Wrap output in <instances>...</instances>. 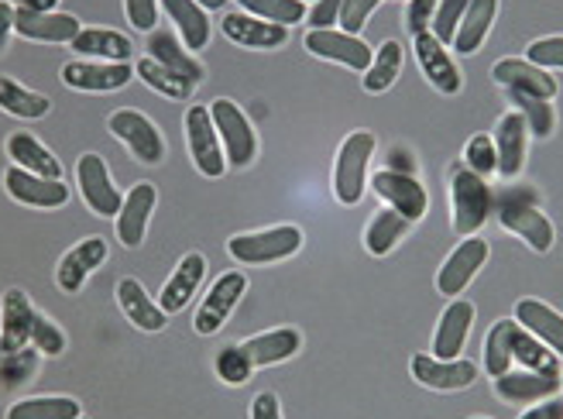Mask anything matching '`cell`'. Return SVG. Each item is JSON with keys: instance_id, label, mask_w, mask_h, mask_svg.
<instances>
[{"instance_id": "1", "label": "cell", "mask_w": 563, "mask_h": 419, "mask_svg": "<svg viewBox=\"0 0 563 419\" xmlns=\"http://www.w3.org/2000/svg\"><path fill=\"white\" fill-rule=\"evenodd\" d=\"M0 348L24 351L35 348L42 357H63L66 333L55 327L45 313L35 310L24 289H8L0 299Z\"/></svg>"}, {"instance_id": "2", "label": "cell", "mask_w": 563, "mask_h": 419, "mask_svg": "<svg viewBox=\"0 0 563 419\" xmlns=\"http://www.w3.org/2000/svg\"><path fill=\"white\" fill-rule=\"evenodd\" d=\"M501 220L505 231H512L516 238H522L537 255H547L556 241V228L550 223V217L540 210V197L529 186H505L495 192V207H492Z\"/></svg>"}, {"instance_id": "3", "label": "cell", "mask_w": 563, "mask_h": 419, "mask_svg": "<svg viewBox=\"0 0 563 419\" xmlns=\"http://www.w3.org/2000/svg\"><path fill=\"white\" fill-rule=\"evenodd\" d=\"M450 207H454V231L461 238H474L492 217L495 192L482 176L471 173L464 162H457L450 165Z\"/></svg>"}, {"instance_id": "4", "label": "cell", "mask_w": 563, "mask_h": 419, "mask_svg": "<svg viewBox=\"0 0 563 419\" xmlns=\"http://www.w3.org/2000/svg\"><path fill=\"white\" fill-rule=\"evenodd\" d=\"M378 142L372 131H354L344 137V145L336 148V162H333V197L344 207L361 203L364 186H368V165L375 155Z\"/></svg>"}, {"instance_id": "5", "label": "cell", "mask_w": 563, "mask_h": 419, "mask_svg": "<svg viewBox=\"0 0 563 419\" xmlns=\"http://www.w3.org/2000/svg\"><path fill=\"white\" fill-rule=\"evenodd\" d=\"M302 247V231L296 223H278V228L268 231H255V234H238L228 241L231 258L241 265H275L286 262L292 255H299Z\"/></svg>"}, {"instance_id": "6", "label": "cell", "mask_w": 563, "mask_h": 419, "mask_svg": "<svg viewBox=\"0 0 563 419\" xmlns=\"http://www.w3.org/2000/svg\"><path fill=\"white\" fill-rule=\"evenodd\" d=\"M210 118L217 124L228 165H231V169H247V165L255 162V155H258V134H255V128H251V121L244 118V110L234 100L220 97V100L210 103Z\"/></svg>"}, {"instance_id": "7", "label": "cell", "mask_w": 563, "mask_h": 419, "mask_svg": "<svg viewBox=\"0 0 563 419\" xmlns=\"http://www.w3.org/2000/svg\"><path fill=\"white\" fill-rule=\"evenodd\" d=\"M186 145H189V158H192L200 176L220 179L223 173H228V155H223L217 124L210 118V107L196 103L186 110Z\"/></svg>"}, {"instance_id": "8", "label": "cell", "mask_w": 563, "mask_h": 419, "mask_svg": "<svg viewBox=\"0 0 563 419\" xmlns=\"http://www.w3.org/2000/svg\"><path fill=\"white\" fill-rule=\"evenodd\" d=\"M107 131L114 134L118 142H124L137 162L162 165V158H165V137L155 128V121L141 114V110H131V107L114 110V114L107 118Z\"/></svg>"}, {"instance_id": "9", "label": "cell", "mask_w": 563, "mask_h": 419, "mask_svg": "<svg viewBox=\"0 0 563 419\" xmlns=\"http://www.w3.org/2000/svg\"><path fill=\"white\" fill-rule=\"evenodd\" d=\"M76 183H79L82 203H87L97 217L118 220V213L124 207V197H121V189L114 186V179H110V169H107V162L100 155H93V152L79 155V162H76Z\"/></svg>"}, {"instance_id": "10", "label": "cell", "mask_w": 563, "mask_h": 419, "mask_svg": "<svg viewBox=\"0 0 563 419\" xmlns=\"http://www.w3.org/2000/svg\"><path fill=\"white\" fill-rule=\"evenodd\" d=\"M244 293H247V275L244 272H223L213 283V289L203 296L200 310H196L192 330L200 333V338H213V333H220L223 323H228L231 313L238 310Z\"/></svg>"}, {"instance_id": "11", "label": "cell", "mask_w": 563, "mask_h": 419, "mask_svg": "<svg viewBox=\"0 0 563 419\" xmlns=\"http://www.w3.org/2000/svg\"><path fill=\"white\" fill-rule=\"evenodd\" d=\"M488 255H492L488 241H482V238H464L446 255V262L440 265V272H437V293L446 296V299H457L474 283V275L488 265Z\"/></svg>"}, {"instance_id": "12", "label": "cell", "mask_w": 563, "mask_h": 419, "mask_svg": "<svg viewBox=\"0 0 563 419\" xmlns=\"http://www.w3.org/2000/svg\"><path fill=\"white\" fill-rule=\"evenodd\" d=\"M368 183H372V189H375V197H378L382 203H388V210L402 213V217L412 220V223H419L422 217H427L430 197H427V186H422L416 176L396 173V169H382V173H375Z\"/></svg>"}, {"instance_id": "13", "label": "cell", "mask_w": 563, "mask_h": 419, "mask_svg": "<svg viewBox=\"0 0 563 419\" xmlns=\"http://www.w3.org/2000/svg\"><path fill=\"white\" fill-rule=\"evenodd\" d=\"M306 52L317 55V59L341 63L347 69H357V73H368V66L375 59L372 45H364L357 35L336 32V27H313V32L306 35Z\"/></svg>"}, {"instance_id": "14", "label": "cell", "mask_w": 563, "mask_h": 419, "mask_svg": "<svg viewBox=\"0 0 563 419\" xmlns=\"http://www.w3.org/2000/svg\"><path fill=\"white\" fill-rule=\"evenodd\" d=\"M412 48H416V63H419V73L430 79V87L443 97H457L464 90V76L457 69V63L450 59L446 45L433 35V32H422L412 38Z\"/></svg>"}, {"instance_id": "15", "label": "cell", "mask_w": 563, "mask_h": 419, "mask_svg": "<svg viewBox=\"0 0 563 419\" xmlns=\"http://www.w3.org/2000/svg\"><path fill=\"white\" fill-rule=\"evenodd\" d=\"M134 79L131 63H93V59H73L63 66V82L79 93H114L124 90Z\"/></svg>"}, {"instance_id": "16", "label": "cell", "mask_w": 563, "mask_h": 419, "mask_svg": "<svg viewBox=\"0 0 563 419\" xmlns=\"http://www.w3.org/2000/svg\"><path fill=\"white\" fill-rule=\"evenodd\" d=\"M409 375L419 382L433 388V393H464V388H471L477 382V365L474 361H440L433 354H416L409 361Z\"/></svg>"}, {"instance_id": "17", "label": "cell", "mask_w": 563, "mask_h": 419, "mask_svg": "<svg viewBox=\"0 0 563 419\" xmlns=\"http://www.w3.org/2000/svg\"><path fill=\"white\" fill-rule=\"evenodd\" d=\"M4 189L11 192V200H18L21 207H35V210H55L69 203V186L63 179H42L35 173L18 169V165L8 169Z\"/></svg>"}, {"instance_id": "18", "label": "cell", "mask_w": 563, "mask_h": 419, "mask_svg": "<svg viewBox=\"0 0 563 419\" xmlns=\"http://www.w3.org/2000/svg\"><path fill=\"white\" fill-rule=\"evenodd\" d=\"M107 241L103 238H82L79 244H73L66 255H63V262H59V268H55V283H59V289L63 293H69V296H76V293H82V286H87V278L107 262Z\"/></svg>"}, {"instance_id": "19", "label": "cell", "mask_w": 563, "mask_h": 419, "mask_svg": "<svg viewBox=\"0 0 563 419\" xmlns=\"http://www.w3.org/2000/svg\"><path fill=\"white\" fill-rule=\"evenodd\" d=\"M203 278H207V258L200 255V251H189V255H183V262L173 268V275L165 278V286L158 293V306L168 317L183 313L192 302V296L200 293Z\"/></svg>"}, {"instance_id": "20", "label": "cell", "mask_w": 563, "mask_h": 419, "mask_svg": "<svg viewBox=\"0 0 563 419\" xmlns=\"http://www.w3.org/2000/svg\"><path fill=\"white\" fill-rule=\"evenodd\" d=\"M14 32L27 42H45V45H73V38L82 32L76 14H59V11H24L18 8L14 14Z\"/></svg>"}, {"instance_id": "21", "label": "cell", "mask_w": 563, "mask_h": 419, "mask_svg": "<svg viewBox=\"0 0 563 419\" xmlns=\"http://www.w3.org/2000/svg\"><path fill=\"white\" fill-rule=\"evenodd\" d=\"M560 382L553 375H540V372H526V368H512L498 378H492V388L501 403L509 406H526V403H543L553 399L560 393Z\"/></svg>"}, {"instance_id": "22", "label": "cell", "mask_w": 563, "mask_h": 419, "mask_svg": "<svg viewBox=\"0 0 563 419\" xmlns=\"http://www.w3.org/2000/svg\"><path fill=\"white\" fill-rule=\"evenodd\" d=\"M155 203H158V192L152 183L131 186V192L124 197V207L118 213V241L124 247H141L148 223H152V213H155Z\"/></svg>"}, {"instance_id": "23", "label": "cell", "mask_w": 563, "mask_h": 419, "mask_svg": "<svg viewBox=\"0 0 563 419\" xmlns=\"http://www.w3.org/2000/svg\"><path fill=\"white\" fill-rule=\"evenodd\" d=\"M474 327V302L467 299H454L443 310L437 330H433V357L440 361H457L464 344H467V333Z\"/></svg>"}, {"instance_id": "24", "label": "cell", "mask_w": 563, "mask_h": 419, "mask_svg": "<svg viewBox=\"0 0 563 419\" xmlns=\"http://www.w3.org/2000/svg\"><path fill=\"white\" fill-rule=\"evenodd\" d=\"M220 27H223V35H228L241 48H262V52H268V48H282V45L289 42V27L286 24H272V21H262V18H251L244 11L228 14V18L220 21Z\"/></svg>"}, {"instance_id": "25", "label": "cell", "mask_w": 563, "mask_h": 419, "mask_svg": "<svg viewBox=\"0 0 563 419\" xmlns=\"http://www.w3.org/2000/svg\"><path fill=\"white\" fill-rule=\"evenodd\" d=\"M145 55H148V59H155L158 66L173 69L176 76H183L186 82H192V87H200L203 76H207V69L200 66V59H192L189 48L173 32H165V27H155V32H148Z\"/></svg>"}, {"instance_id": "26", "label": "cell", "mask_w": 563, "mask_h": 419, "mask_svg": "<svg viewBox=\"0 0 563 419\" xmlns=\"http://www.w3.org/2000/svg\"><path fill=\"white\" fill-rule=\"evenodd\" d=\"M495 152H498V173L505 179H516L522 173L526 152H529V124L519 110L501 114L498 131H495Z\"/></svg>"}, {"instance_id": "27", "label": "cell", "mask_w": 563, "mask_h": 419, "mask_svg": "<svg viewBox=\"0 0 563 419\" xmlns=\"http://www.w3.org/2000/svg\"><path fill=\"white\" fill-rule=\"evenodd\" d=\"M492 79L505 90H519V93L540 97V100L556 97V79L547 69L532 66L529 59H501V63H495Z\"/></svg>"}, {"instance_id": "28", "label": "cell", "mask_w": 563, "mask_h": 419, "mask_svg": "<svg viewBox=\"0 0 563 419\" xmlns=\"http://www.w3.org/2000/svg\"><path fill=\"white\" fill-rule=\"evenodd\" d=\"M241 348L247 351L251 365L268 368V365H282V361H289V357L299 354L302 333L296 327H275V330H265V333H255V338H247Z\"/></svg>"}, {"instance_id": "29", "label": "cell", "mask_w": 563, "mask_h": 419, "mask_svg": "<svg viewBox=\"0 0 563 419\" xmlns=\"http://www.w3.org/2000/svg\"><path fill=\"white\" fill-rule=\"evenodd\" d=\"M516 323L529 330L532 338L543 341L563 361V317L547 306L543 299H519L516 302Z\"/></svg>"}, {"instance_id": "30", "label": "cell", "mask_w": 563, "mask_h": 419, "mask_svg": "<svg viewBox=\"0 0 563 419\" xmlns=\"http://www.w3.org/2000/svg\"><path fill=\"white\" fill-rule=\"evenodd\" d=\"M118 302H121L124 317H128L137 330H145V333H158V330H165V323H168V313H165L162 306L145 293V286H141L137 278H131V275L118 283Z\"/></svg>"}, {"instance_id": "31", "label": "cell", "mask_w": 563, "mask_h": 419, "mask_svg": "<svg viewBox=\"0 0 563 419\" xmlns=\"http://www.w3.org/2000/svg\"><path fill=\"white\" fill-rule=\"evenodd\" d=\"M69 48L93 63H128L134 52L131 38L114 32V27H82Z\"/></svg>"}, {"instance_id": "32", "label": "cell", "mask_w": 563, "mask_h": 419, "mask_svg": "<svg viewBox=\"0 0 563 419\" xmlns=\"http://www.w3.org/2000/svg\"><path fill=\"white\" fill-rule=\"evenodd\" d=\"M8 155L24 173H35L42 179H63V162L55 158L32 131H14L8 137Z\"/></svg>"}, {"instance_id": "33", "label": "cell", "mask_w": 563, "mask_h": 419, "mask_svg": "<svg viewBox=\"0 0 563 419\" xmlns=\"http://www.w3.org/2000/svg\"><path fill=\"white\" fill-rule=\"evenodd\" d=\"M162 8L168 18H173L179 42L189 52H200L210 45V18L200 4H196V0H162Z\"/></svg>"}, {"instance_id": "34", "label": "cell", "mask_w": 563, "mask_h": 419, "mask_svg": "<svg viewBox=\"0 0 563 419\" xmlns=\"http://www.w3.org/2000/svg\"><path fill=\"white\" fill-rule=\"evenodd\" d=\"M495 14H498V0H471L467 11H464V21L457 27L454 52L474 55L477 48H482L488 32H492V24H495Z\"/></svg>"}, {"instance_id": "35", "label": "cell", "mask_w": 563, "mask_h": 419, "mask_svg": "<svg viewBox=\"0 0 563 419\" xmlns=\"http://www.w3.org/2000/svg\"><path fill=\"white\" fill-rule=\"evenodd\" d=\"M0 110L11 114V118H18V121H42L52 110V103H48V97L21 87L18 79L0 76Z\"/></svg>"}, {"instance_id": "36", "label": "cell", "mask_w": 563, "mask_h": 419, "mask_svg": "<svg viewBox=\"0 0 563 419\" xmlns=\"http://www.w3.org/2000/svg\"><path fill=\"white\" fill-rule=\"evenodd\" d=\"M512 365H519L526 372H540V375L560 378V357L543 341L532 338L529 330H522L519 323L512 330Z\"/></svg>"}, {"instance_id": "37", "label": "cell", "mask_w": 563, "mask_h": 419, "mask_svg": "<svg viewBox=\"0 0 563 419\" xmlns=\"http://www.w3.org/2000/svg\"><path fill=\"white\" fill-rule=\"evenodd\" d=\"M409 228H412V220H406L402 213H396V210H382V213L372 217L368 228H364V247H368L375 258H385L388 251L406 238Z\"/></svg>"}, {"instance_id": "38", "label": "cell", "mask_w": 563, "mask_h": 419, "mask_svg": "<svg viewBox=\"0 0 563 419\" xmlns=\"http://www.w3.org/2000/svg\"><path fill=\"white\" fill-rule=\"evenodd\" d=\"M82 406L73 396H35L18 399L8 409V419H79Z\"/></svg>"}, {"instance_id": "39", "label": "cell", "mask_w": 563, "mask_h": 419, "mask_svg": "<svg viewBox=\"0 0 563 419\" xmlns=\"http://www.w3.org/2000/svg\"><path fill=\"white\" fill-rule=\"evenodd\" d=\"M505 93H509L512 110H519V114L526 118L529 134L540 137V142H547V137L553 134V128H556V107H553V100H540V97H529V93H519V90H505Z\"/></svg>"}, {"instance_id": "40", "label": "cell", "mask_w": 563, "mask_h": 419, "mask_svg": "<svg viewBox=\"0 0 563 419\" xmlns=\"http://www.w3.org/2000/svg\"><path fill=\"white\" fill-rule=\"evenodd\" d=\"M134 76L145 82V87H152L155 93H162V97H168V100H189L192 97V82H186L183 76H176L173 69H165V66H158L155 59H137V66H134Z\"/></svg>"}, {"instance_id": "41", "label": "cell", "mask_w": 563, "mask_h": 419, "mask_svg": "<svg viewBox=\"0 0 563 419\" xmlns=\"http://www.w3.org/2000/svg\"><path fill=\"white\" fill-rule=\"evenodd\" d=\"M399 73H402V45L399 42H385L375 52L368 73H364V90H368V93H385L391 82L399 79Z\"/></svg>"}, {"instance_id": "42", "label": "cell", "mask_w": 563, "mask_h": 419, "mask_svg": "<svg viewBox=\"0 0 563 419\" xmlns=\"http://www.w3.org/2000/svg\"><path fill=\"white\" fill-rule=\"evenodd\" d=\"M512 330H516V317L512 320H498L488 338H485V375L498 378L505 372H512Z\"/></svg>"}, {"instance_id": "43", "label": "cell", "mask_w": 563, "mask_h": 419, "mask_svg": "<svg viewBox=\"0 0 563 419\" xmlns=\"http://www.w3.org/2000/svg\"><path fill=\"white\" fill-rule=\"evenodd\" d=\"M238 4L251 18H262V21H272V24H286V27L306 21V14H309V4H302V0H238Z\"/></svg>"}, {"instance_id": "44", "label": "cell", "mask_w": 563, "mask_h": 419, "mask_svg": "<svg viewBox=\"0 0 563 419\" xmlns=\"http://www.w3.org/2000/svg\"><path fill=\"white\" fill-rule=\"evenodd\" d=\"M213 372L223 385H244L251 378V372H255V365H251V357L241 344H231V348H220L217 357H213Z\"/></svg>"}, {"instance_id": "45", "label": "cell", "mask_w": 563, "mask_h": 419, "mask_svg": "<svg viewBox=\"0 0 563 419\" xmlns=\"http://www.w3.org/2000/svg\"><path fill=\"white\" fill-rule=\"evenodd\" d=\"M38 351L35 348H24V351H4L0 348V382L8 388L27 382L35 372H38Z\"/></svg>"}, {"instance_id": "46", "label": "cell", "mask_w": 563, "mask_h": 419, "mask_svg": "<svg viewBox=\"0 0 563 419\" xmlns=\"http://www.w3.org/2000/svg\"><path fill=\"white\" fill-rule=\"evenodd\" d=\"M464 165L471 173H477L482 179L498 173V152H495V137L488 134H474L471 142L464 145Z\"/></svg>"}, {"instance_id": "47", "label": "cell", "mask_w": 563, "mask_h": 419, "mask_svg": "<svg viewBox=\"0 0 563 419\" xmlns=\"http://www.w3.org/2000/svg\"><path fill=\"white\" fill-rule=\"evenodd\" d=\"M467 4H471V0H440V4H437V14H433L430 32H433L443 45H454L457 27H461V21H464Z\"/></svg>"}, {"instance_id": "48", "label": "cell", "mask_w": 563, "mask_h": 419, "mask_svg": "<svg viewBox=\"0 0 563 419\" xmlns=\"http://www.w3.org/2000/svg\"><path fill=\"white\" fill-rule=\"evenodd\" d=\"M378 4H382V0H344V4H341V18H336L341 32H347V35L364 32V24H368V18L378 11Z\"/></svg>"}, {"instance_id": "49", "label": "cell", "mask_w": 563, "mask_h": 419, "mask_svg": "<svg viewBox=\"0 0 563 419\" xmlns=\"http://www.w3.org/2000/svg\"><path fill=\"white\" fill-rule=\"evenodd\" d=\"M526 59L540 69H563V35H547L529 45Z\"/></svg>"}, {"instance_id": "50", "label": "cell", "mask_w": 563, "mask_h": 419, "mask_svg": "<svg viewBox=\"0 0 563 419\" xmlns=\"http://www.w3.org/2000/svg\"><path fill=\"white\" fill-rule=\"evenodd\" d=\"M124 14L134 32H155L158 24V0H124Z\"/></svg>"}, {"instance_id": "51", "label": "cell", "mask_w": 563, "mask_h": 419, "mask_svg": "<svg viewBox=\"0 0 563 419\" xmlns=\"http://www.w3.org/2000/svg\"><path fill=\"white\" fill-rule=\"evenodd\" d=\"M437 4H440V0H409V8H406V32L412 38L422 35V32H430Z\"/></svg>"}, {"instance_id": "52", "label": "cell", "mask_w": 563, "mask_h": 419, "mask_svg": "<svg viewBox=\"0 0 563 419\" xmlns=\"http://www.w3.org/2000/svg\"><path fill=\"white\" fill-rule=\"evenodd\" d=\"M341 4H344V0H317V4L309 8V14H306L309 32H313V27H336V18H341Z\"/></svg>"}, {"instance_id": "53", "label": "cell", "mask_w": 563, "mask_h": 419, "mask_svg": "<svg viewBox=\"0 0 563 419\" xmlns=\"http://www.w3.org/2000/svg\"><path fill=\"white\" fill-rule=\"evenodd\" d=\"M251 419H282V406L275 393H258L251 399Z\"/></svg>"}, {"instance_id": "54", "label": "cell", "mask_w": 563, "mask_h": 419, "mask_svg": "<svg viewBox=\"0 0 563 419\" xmlns=\"http://www.w3.org/2000/svg\"><path fill=\"white\" fill-rule=\"evenodd\" d=\"M519 419H563V399H543L537 406H529Z\"/></svg>"}, {"instance_id": "55", "label": "cell", "mask_w": 563, "mask_h": 419, "mask_svg": "<svg viewBox=\"0 0 563 419\" xmlns=\"http://www.w3.org/2000/svg\"><path fill=\"white\" fill-rule=\"evenodd\" d=\"M14 14H18V8L11 4V0H0V52L8 48V38L14 32Z\"/></svg>"}, {"instance_id": "56", "label": "cell", "mask_w": 563, "mask_h": 419, "mask_svg": "<svg viewBox=\"0 0 563 419\" xmlns=\"http://www.w3.org/2000/svg\"><path fill=\"white\" fill-rule=\"evenodd\" d=\"M55 4H59V0H21L18 8H24V11H38V14H48V11H55Z\"/></svg>"}, {"instance_id": "57", "label": "cell", "mask_w": 563, "mask_h": 419, "mask_svg": "<svg viewBox=\"0 0 563 419\" xmlns=\"http://www.w3.org/2000/svg\"><path fill=\"white\" fill-rule=\"evenodd\" d=\"M196 4H200L203 11H220L223 4H228V0H196Z\"/></svg>"}, {"instance_id": "58", "label": "cell", "mask_w": 563, "mask_h": 419, "mask_svg": "<svg viewBox=\"0 0 563 419\" xmlns=\"http://www.w3.org/2000/svg\"><path fill=\"white\" fill-rule=\"evenodd\" d=\"M302 4H309V8H313V4H317V0H302Z\"/></svg>"}, {"instance_id": "59", "label": "cell", "mask_w": 563, "mask_h": 419, "mask_svg": "<svg viewBox=\"0 0 563 419\" xmlns=\"http://www.w3.org/2000/svg\"><path fill=\"white\" fill-rule=\"evenodd\" d=\"M474 419H488V416H474Z\"/></svg>"}, {"instance_id": "60", "label": "cell", "mask_w": 563, "mask_h": 419, "mask_svg": "<svg viewBox=\"0 0 563 419\" xmlns=\"http://www.w3.org/2000/svg\"><path fill=\"white\" fill-rule=\"evenodd\" d=\"M79 419H87V416H79Z\"/></svg>"}, {"instance_id": "61", "label": "cell", "mask_w": 563, "mask_h": 419, "mask_svg": "<svg viewBox=\"0 0 563 419\" xmlns=\"http://www.w3.org/2000/svg\"><path fill=\"white\" fill-rule=\"evenodd\" d=\"M560 388H563V382H560Z\"/></svg>"}]
</instances>
